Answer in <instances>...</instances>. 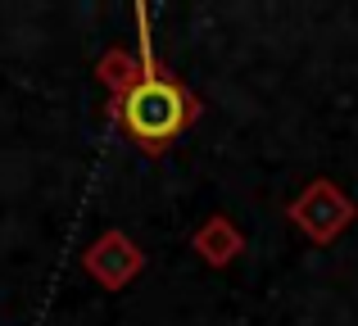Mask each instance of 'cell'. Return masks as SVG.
I'll list each match as a JSON object with an SVG mask.
<instances>
[{
	"instance_id": "277c9868",
	"label": "cell",
	"mask_w": 358,
	"mask_h": 326,
	"mask_svg": "<svg viewBox=\"0 0 358 326\" xmlns=\"http://www.w3.org/2000/svg\"><path fill=\"white\" fill-rule=\"evenodd\" d=\"M191 249H195V254H200L209 267H227V263H236V254L245 249V236H241V227H236L231 218L213 213V218H204L200 231L191 236Z\"/></svg>"
},
{
	"instance_id": "7a4b0ae2",
	"label": "cell",
	"mask_w": 358,
	"mask_h": 326,
	"mask_svg": "<svg viewBox=\"0 0 358 326\" xmlns=\"http://www.w3.org/2000/svg\"><path fill=\"white\" fill-rule=\"evenodd\" d=\"M286 213H290V222H295V227L304 231L313 245H331V240L345 236V231H350V222L358 218L354 200L336 181H327V177H313V181H308L304 191L290 200Z\"/></svg>"
},
{
	"instance_id": "5b68a950",
	"label": "cell",
	"mask_w": 358,
	"mask_h": 326,
	"mask_svg": "<svg viewBox=\"0 0 358 326\" xmlns=\"http://www.w3.org/2000/svg\"><path fill=\"white\" fill-rule=\"evenodd\" d=\"M96 77H100V87H109L114 105H122L145 82V68H141V54H131V50H105L96 64Z\"/></svg>"
},
{
	"instance_id": "3957f363",
	"label": "cell",
	"mask_w": 358,
	"mask_h": 326,
	"mask_svg": "<svg viewBox=\"0 0 358 326\" xmlns=\"http://www.w3.org/2000/svg\"><path fill=\"white\" fill-rule=\"evenodd\" d=\"M82 267H87L91 276H96L105 290H122V286H131L141 276V267H145V254H141V245L127 236V231H105L100 240H91L87 254H82Z\"/></svg>"
},
{
	"instance_id": "6da1fadb",
	"label": "cell",
	"mask_w": 358,
	"mask_h": 326,
	"mask_svg": "<svg viewBox=\"0 0 358 326\" xmlns=\"http://www.w3.org/2000/svg\"><path fill=\"white\" fill-rule=\"evenodd\" d=\"M195 109H200L195 96H186L173 77H145L118 105V118L131 141H141L145 150H164L173 136H182L195 123Z\"/></svg>"
}]
</instances>
